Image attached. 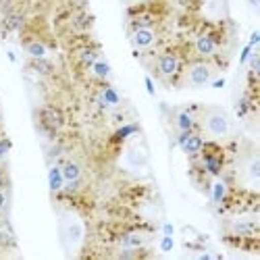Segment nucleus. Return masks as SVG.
Returning <instances> with one entry per match:
<instances>
[{
	"instance_id": "f257e3e1",
	"label": "nucleus",
	"mask_w": 260,
	"mask_h": 260,
	"mask_svg": "<svg viewBox=\"0 0 260 260\" xmlns=\"http://www.w3.org/2000/svg\"><path fill=\"white\" fill-rule=\"evenodd\" d=\"M196 158H200V167H202V171L206 173V175H210V177L223 175V171H225V152L216 142H204L200 154Z\"/></svg>"
},
{
	"instance_id": "f03ea898",
	"label": "nucleus",
	"mask_w": 260,
	"mask_h": 260,
	"mask_svg": "<svg viewBox=\"0 0 260 260\" xmlns=\"http://www.w3.org/2000/svg\"><path fill=\"white\" fill-rule=\"evenodd\" d=\"M38 119H40V127L44 129L46 134H50V136L58 134L60 129L64 127V113L60 111L58 106H54V104L42 106L38 111Z\"/></svg>"
},
{
	"instance_id": "7ed1b4c3",
	"label": "nucleus",
	"mask_w": 260,
	"mask_h": 260,
	"mask_svg": "<svg viewBox=\"0 0 260 260\" xmlns=\"http://www.w3.org/2000/svg\"><path fill=\"white\" fill-rule=\"evenodd\" d=\"M204 142L206 140L200 136V132H177V138H175V144L181 148V152L185 156H189V158L200 154Z\"/></svg>"
},
{
	"instance_id": "20e7f679",
	"label": "nucleus",
	"mask_w": 260,
	"mask_h": 260,
	"mask_svg": "<svg viewBox=\"0 0 260 260\" xmlns=\"http://www.w3.org/2000/svg\"><path fill=\"white\" fill-rule=\"evenodd\" d=\"M219 46H221V38L214 31H204L193 42V50L202 58H214L216 52H219Z\"/></svg>"
},
{
	"instance_id": "39448f33",
	"label": "nucleus",
	"mask_w": 260,
	"mask_h": 260,
	"mask_svg": "<svg viewBox=\"0 0 260 260\" xmlns=\"http://www.w3.org/2000/svg\"><path fill=\"white\" fill-rule=\"evenodd\" d=\"M156 71L165 79L177 77L179 71H181V58H179V54L177 52H171V50L158 54V58H156Z\"/></svg>"
},
{
	"instance_id": "423d86ee",
	"label": "nucleus",
	"mask_w": 260,
	"mask_h": 260,
	"mask_svg": "<svg viewBox=\"0 0 260 260\" xmlns=\"http://www.w3.org/2000/svg\"><path fill=\"white\" fill-rule=\"evenodd\" d=\"M212 81V67L202 60L191 62L187 69V83L193 85V88H202V85Z\"/></svg>"
},
{
	"instance_id": "0eeeda50",
	"label": "nucleus",
	"mask_w": 260,
	"mask_h": 260,
	"mask_svg": "<svg viewBox=\"0 0 260 260\" xmlns=\"http://www.w3.org/2000/svg\"><path fill=\"white\" fill-rule=\"evenodd\" d=\"M156 42H158V34L154 31V27H142V29L132 31V46L136 52L154 48Z\"/></svg>"
},
{
	"instance_id": "6e6552de",
	"label": "nucleus",
	"mask_w": 260,
	"mask_h": 260,
	"mask_svg": "<svg viewBox=\"0 0 260 260\" xmlns=\"http://www.w3.org/2000/svg\"><path fill=\"white\" fill-rule=\"evenodd\" d=\"M204 127L208 129V132H210L212 136H225V134H229L231 123H229V119H227L223 113L214 111V113H210V115L206 117Z\"/></svg>"
},
{
	"instance_id": "1a4fd4ad",
	"label": "nucleus",
	"mask_w": 260,
	"mask_h": 260,
	"mask_svg": "<svg viewBox=\"0 0 260 260\" xmlns=\"http://www.w3.org/2000/svg\"><path fill=\"white\" fill-rule=\"evenodd\" d=\"M25 23H27L25 13H21L19 9H15V11H11L9 15L3 17V23H0V27H3L5 34H17V31H21L25 27Z\"/></svg>"
},
{
	"instance_id": "9d476101",
	"label": "nucleus",
	"mask_w": 260,
	"mask_h": 260,
	"mask_svg": "<svg viewBox=\"0 0 260 260\" xmlns=\"http://www.w3.org/2000/svg\"><path fill=\"white\" fill-rule=\"evenodd\" d=\"M100 56H102V52H100V46H96V44H85L75 52V60L83 69H90Z\"/></svg>"
},
{
	"instance_id": "9b49d317",
	"label": "nucleus",
	"mask_w": 260,
	"mask_h": 260,
	"mask_svg": "<svg viewBox=\"0 0 260 260\" xmlns=\"http://www.w3.org/2000/svg\"><path fill=\"white\" fill-rule=\"evenodd\" d=\"M173 123H175V129L177 132H198V123H196V117H193L191 108H181V111L175 113L173 117Z\"/></svg>"
},
{
	"instance_id": "f8f14e48",
	"label": "nucleus",
	"mask_w": 260,
	"mask_h": 260,
	"mask_svg": "<svg viewBox=\"0 0 260 260\" xmlns=\"http://www.w3.org/2000/svg\"><path fill=\"white\" fill-rule=\"evenodd\" d=\"M23 48H25L29 58H42V56L48 54V46L38 38H25L23 40Z\"/></svg>"
},
{
	"instance_id": "ddd939ff",
	"label": "nucleus",
	"mask_w": 260,
	"mask_h": 260,
	"mask_svg": "<svg viewBox=\"0 0 260 260\" xmlns=\"http://www.w3.org/2000/svg\"><path fill=\"white\" fill-rule=\"evenodd\" d=\"M58 165H60V171H62V177H64V181H79V179L83 177L81 165H79L77 160L67 158V160H62V162H58Z\"/></svg>"
},
{
	"instance_id": "4468645a",
	"label": "nucleus",
	"mask_w": 260,
	"mask_h": 260,
	"mask_svg": "<svg viewBox=\"0 0 260 260\" xmlns=\"http://www.w3.org/2000/svg\"><path fill=\"white\" fill-rule=\"evenodd\" d=\"M256 106H258L256 98L250 96V94H244L240 100H237V104H235V115L240 119H246L250 113H256Z\"/></svg>"
},
{
	"instance_id": "2eb2a0df",
	"label": "nucleus",
	"mask_w": 260,
	"mask_h": 260,
	"mask_svg": "<svg viewBox=\"0 0 260 260\" xmlns=\"http://www.w3.org/2000/svg\"><path fill=\"white\" fill-rule=\"evenodd\" d=\"M92 15L85 11V9H77L75 13H73V17H71V27L75 29V31H85V29H90L92 27Z\"/></svg>"
},
{
	"instance_id": "dca6fc26",
	"label": "nucleus",
	"mask_w": 260,
	"mask_h": 260,
	"mask_svg": "<svg viewBox=\"0 0 260 260\" xmlns=\"http://www.w3.org/2000/svg\"><path fill=\"white\" fill-rule=\"evenodd\" d=\"M48 187L52 193H60L64 187V177H62V171L60 165H52L48 169Z\"/></svg>"
},
{
	"instance_id": "f3484780",
	"label": "nucleus",
	"mask_w": 260,
	"mask_h": 260,
	"mask_svg": "<svg viewBox=\"0 0 260 260\" xmlns=\"http://www.w3.org/2000/svg\"><path fill=\"white\" fill-rule=\"evenodd\" d=\"M140 132V125L138 123H125V125H121V127H117V132L113 134V138H111V142L113 144H123L125 140H129L134 134H138Z\"/></svg>"
},
{
	"instance_id": "a211bd4d",
	"label": "nucleus",
	"mask_w": 260,
	"mask_h": 260,
	"mask_svg": "<svg viewBox=\"0 0 260 260\" xmlns=\"http://www.w3.org/2000/svg\"><path fill=\"white\" fill-rule=\"evenodd\" d=\"M29 67L38 73V75H44V77H50L54 73V64L48 56H42V58H31L29 60Z\"/></svg>"
},
{
	"instance_id": "6ab92c4d",
	"label": "nucleus",
	"mask_w": 260,
	"mask_h": 260,
	"mask_svg": "<svg viewBox=\"0 0 260 260\" xmlns=\"http://www.w3.org/2000/svg\"><path fill=\"white\" fill-rule=\"evenodd\" d=\"M229 191H231V187H229L223 179L214 181V183L210 185V200H212L214 204H223V202H225V198L229 196Z\"/></svg>"
},
{
	"instance_id": "aec40b11",
	"label": "nucleus",
	"mask_w": 260,
	"mask_h": 260,
	"mask_svg": "<svg viewBox=\"0 0 260 260\" xmlns=\"http://www.w3.org/2000/svg\"><path fill=\"white\" fill-rule=\"evenodd\" d=\"M90 73H92L96 79L106 81L108 77H111V73H113V71H111V64L106 62V58H104V56H100V58L92 64V67H90Z\"/></svg>"
},
{
	"instance_id": "412c9836",
	"label": "nucleus",
	"mask_w": 260,
	"mask_h": 260,
	"mask_svg": "<svg viewBox=\"0 0 260 260\" xmlns=\"http://www.w3.org/2000/svg\"><path fill=\"white\" fill-rule=\"evenodd\" d=\"M100 98H102V102H104L106 106H117V104L121 102L119 92L113 88V85H108V83H104L102 88H100Z\"/></svg>"
},
{
	"instance_id": "4be33fe9",
	"label": "nucleus",
	"mask_w": 260,
	"mask_h": 260,
	"mask_svg": "<svg viewBox=\"0 0 260 260\" xmlns=\"http://www.w3.org/2000/svg\"><path fill=\"white\" fill-rule=\"evenodd\" d=\"M233 233L235 235H242V237H256L258 225L252 221H240V223H233Z\"/></svg>"
},
{
	"instance_id": "5701e85b",
	"label": "nucleus",
	"mask_w": 260,
	"mask_h": 260,
	"mask_svg": "<svg viewBox=\"0 0 260 260\" xmlns=\"http://www.w3.org/2000/svg\"><path fill=\"white\" fill-rule=\"evenodd\" d=\"M119 246H123V248H140V246H144V240H142V235H138V233H123L119 237Z\"/></svg>"
},
{
	"instance_id": "b1692460",
	"label": "nucleus",
	"mask_w": 260,
	"mask_h": 260,
	"mask_svg": "<svg viewBox=\"0 0 260 260\" xmlns=\"http://www.w3.org/2000/svg\"><path fill=\"white\" fill-rule=\"evenodd\" d=\"M15 244H17V240H15V235H13V229L9 225L0 229V248L11 250V248H15Z\"/></svg>"
},
{
	"instance_id": "393cba45",
	"label": "nucleus",
	"mask_w": 260,
	"mask_h": 260,
	"mask_svg": "<svg viewBox=\"0 0 260 260\" xmlns=\"http://www.w3.org/2000/svg\"><path fill=\"white\" fill-rule=\"evenodd\" d=\"M248 62H250V71H252V73H258V71H260V54H258V52L252 50Z\"/></svg>"
},
{
	"instance_id": "a878e982",
	"label": "nucleus",
	"mask_w": 260,
	"mask_h": 260,
	"mask_svg": "<svg viewBox=\"0 0 260 260\" xmlns=\"http://www.w3.org/2000/svg\"><path fill=\"white\" fill-rule=\"evenodd\" d=\"M11 148H13V144H11L9 138H0V160H3L11 152Z\"/></svg>"
},
{
	"instance_id": "bb28decb",
	"label": "nucleus",
	"mask_w": 260,
	"mask_h": 260,
	"mask_svg": "<svg viewBox=\"0 0 260 260\" xmlns=\"http://www.w3.org/2000/svg\"><path fill=\"white\" fill-rule=\"evenodd\" d=\"M173 246H175V242H173V235H162V240H160V250H162V252H171Z\"/></svg>"
},
{
	"instance_id": "cd10ccee",
	"label": "nucleus",
	"mask_w": 260,
	"mask_h": 260,
	"mask_svg": "<svg viewBox=\"0 0 260 260\" xmlns=\"http://www.w3.org/2000/svg\"><path fill=\"white\" fill-rule=\"evenodd\" d=\"M144 85H146V90H148V94H150V96H156L154 81H152V77H150V75H146V77H144Z\"/></svg>"
},
{
	"instance_id": "c85d7f7f",
	"label": "nucleus",
	"mask_w": 260,
	"mask_h": 260,
	"mask_svg": "<svg viewBox=\"0 0 260 260\" xmlns=\"http://www.w3.org/2000/svg\"><path fill=\"white\" fill-rule=\"evenodd\" d=\"M252 50H254V48H252L250 44H246V46H244V50L240 52V64H246V62H248V58H250Z\"/></svg>"
},
{
	"instance_id": "c756f323",
	"label": "nucleus",
	"mask_w": 260,
	"mask_h": 260,
	"mask_svg": "<svg viewBox=\"0 0 260 260\" xmlns=\"http://www.w3.org/2000/svg\"><path fill=\"white\" fill-rule=\"evenodd\" d=\"M9 206V198H7V191L5 189H0V212H5Z\"/></svg>"
},
{
	"instance_id": "7c9ffc66",
	"label": "nucleus",
	"mask_w": 260,
	"mask_h": 260,
	"mask_svg": "<svg viewBox=\"0 0 260 260\" xmlns=\"http://www.w3.org/2000/svg\"><path fill=\"white\" fill-rule=\"evenodd\" d=\"M9 183H11V181H9V175H7L3 169H0V189H7Z\"/></svg>"
},
{
	"instance_id": "2f4dec72",
	"label": "nucleus",
	"mask_w": 260,
	"mask_h": 260,
	"mask_svg": "<svg viewBox=\"0 0 260 260\" xmlns=\"http://www.w3.org/2000/svg\"><path fill=\"white\" fill-rule=\"evenodd\" d=\"M258 42H260V31H258V29H254V31H252V36H250V42H248V44H250L252 48H256V46H258Z\"/></svg>"
},
{
	"instance_id": "473e14b6",
	"label": "nucleus",
	"mask_w": 260,
	"mask_h": 260,
	"mask_svg": "<svg viewBox=\"0 0 260 260\" xmlns=\"http://www.w3.org/2000/svg\"><path fill=\"white\" fill-rule=\"evenodd\" d=\"M258 175H260V160L256 158V160L252 162V177H254V179H258Z\"/></svg>"
},
{
	"instance_id": "72a5a7b5",
	"label": "nucleus",
	"mask_w": 260,
	"mask_h": 260,
	"mask_svg": "<svg viewBox=\"0 0 260 260\" xmlns=\"http://www.w3.org/2000/svg\"><path fill=\"white\" fill-rule=\"evenodd\" d=\"M210 85L214 90H221V88H225V77H219V79H214V81H210Z\"/></svg>"
},
{
	"instance_id": "f704fd0d",
	"label": "nucleus",
	"mask_w": 260,
	"mask_h": 260,
	"mask_svg": "<svg viewBox=\"0 0 260 260\" xmlns=\"http://www.w3.org/2000/svg\"><path fill=\"white\" fill-rule=\"evenodd\" d=\"M162 233H165V235H173V233H175V227H173L171 223H165V225H162Z\"/></svg>"
},
{
	"instance_id": "c9c22d12",
	"label": "nucleus",
	"mask_w": 260,
	"mask_h": 260,
	"mask_svg": "<svg viewBox=\"0 0 260 260\" xmlns=\"http://www.w3.org/2000/svg\"><path fill=\"white\" fill-rule=\"evenodd\" d=\"M71 5L77 7V9H83L85 5H88V0H71Z\"/></svg>"
},
{
	"instance_id": "e433bc0d",
	"label": "nucleus",
	"mask_w": 260,
	"mask_h": 260,
	"mask_svg": "<svg viewBox=\"0 0 260 260\" xmlns=\"http://www.w3.org/2000/svg\"><path fill=\"white\" fill-rule=\"evenodd\" d=\"M248 3H250L254 9H258V7H260V0H248Z\"/></svg>"
},
{
	"instance_id": "4c0bfd02",
	"label": "nucleus",
	"mask_w": 260,
	"mask_h": 260,
	"mask_svg": "<svg viewBox=\"0 0 260 260\" xmlns=\"http://www.w3.org/2000/svg\"><path fill=\"white\" fill-rule=\"evenodd\" d=\"M3 123H5V115H3V111H0V127H3Z\"/></svg>"
},
{
	"instance_id": "58836bf2",
	"label": "nucleus",
	"mask_w": 260,
	"mask_h": 260,
	"mask_svg": "<svg viewBox=\"0 0 260 260\" xmlns=\"http://www.w3.org/2000/svg\"><path fill=\"white\" fill-rule=\"evenodd\" d=\"M5 3H7V0H0V7H3V5H5Z\"/></svg>"
},
{
	"instance_id": "ea45409f",
	"label": "nucleus",
	"mask_w": 260,
	"mask_h": 260,
	"mask_svg": "<svg viewBox=\"0 0 260 260\" xmlns=\"http://www.w3.org/2000/svg\"><path fill=\"white\" fill-rule=\"evenodd\" d=\"M0 23H3V15H0Z\"/></svg>"
}]
</instances>
